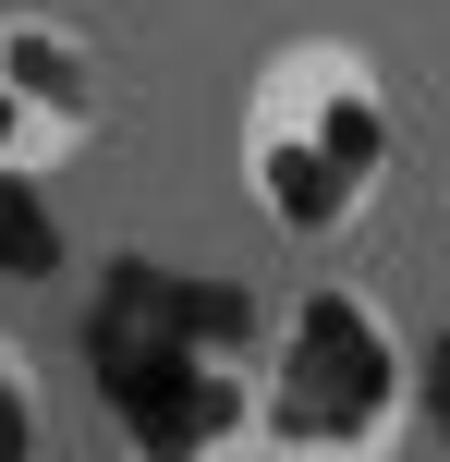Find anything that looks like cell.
Returning a JSON list of instances; mask_svg holds the SVG:
<instances>
[{
	"label": "cell",
	"instance_id": "cell-1",
	"mask_svg": "<svg viewBox=\"0 0 450 462\" xmlns=\"http://www.w3.org/2000/svg\"><path fill=\"white\" fill-rule=\"evenodd\" d=\"M390 159H402V97H390V73H378L365 37H280L243 73L232 171H243V208L268 231L341 244L390 195Z\"/></svg>",
	"mask_w": 450,
	"mask_h": 462
},
{
	"label": "cell",
	"instance_id": "cell-3",
	"mask_svg": "<svg viewBox=\"0 0 450 462\" xmlns=\"http://www.w3.org/2000/svg\"><path fill=\"white\" fill-rule=\"evenodd\" d=\"M438 231H450V183H438Z\"/></svg>",
	"mask_w": 450,
	"mask_h": 462
},
{
	"label": "cell",
	"instance_id": "cell-2",
	"mask_svg": "<svg viewBox=\"0 0 450 462\" xmlns=\"http://www.w3.org/2000/svg\"><path fill=\"white\" fill-rule=\"evenodd\" d=\"M110 134V49L73 13H0V183H49Z\"/></svg>",
	"mask_w": 450,
	"mask_h": 462
}]
</instances>
